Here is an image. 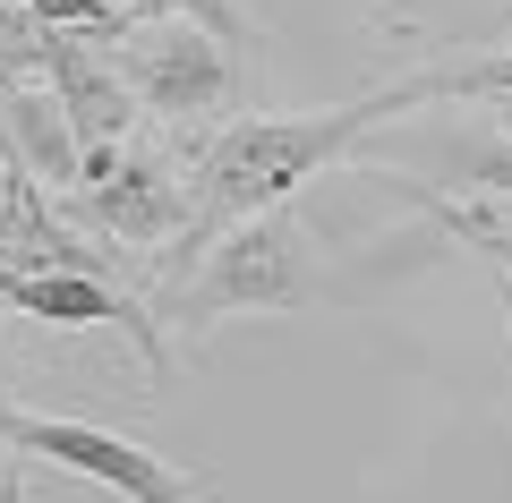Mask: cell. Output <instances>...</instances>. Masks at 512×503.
I'll return each instance as SVG.
<instances>
[{
    "label": "cell",
    "instance_id": "obj_1",
    "mask_svg": "<svg viewBox=\"0 0 512 503\" xmlns=\"http://www.w3.org/2000/svg\"><path fill=\"white\" fill-rule=\"evenodd\" d=\"M419 103H444V69H410V77H393V86H376V94H350V103L256 111V120L214 128V137L197 145V162L180 171V180H188V239L154 265V282H163L171 265H188L205 239H222L231 222L282 214V205H291L316 171H333L367 128L402 120V111H419Z\"/></svg>",
    "mask_w": 512,
    "mask_h": 503
},
{
    "label": "cell",
    "instance_id": "obj_2",
    "mask_svg": "<svg viewBox=\"0 0 512 503\" xmlns=\"http://www.w3.org/2000/svg\"><path fill=\"white\" fill-rule=\"evenodd\" d=\"M333 299H342V282H333L325 239L299 222V205H282V214L231 222L188 265H171L154 282V324L163 333H214L222 316H308Z\"/></svg>",
    "mask_w": 512,
    "mask_h": 503
},
{
    "label": "cell",
    "instance_id": "obj_3",
    "mask_svg": "<svg viewBox=\"0 0 512 503\" xmlns=\"http://www.w3.org/2000/svg\"><path fill=\"white\" fill-rule=\"evenodd\" d=\"M0 452H18L26 469L43 461V469H69V478H103L111 495H128V503H214V478L163 461L154 444L111 435V427H94V418L26 410V401H9V393H0Z\"/></svg>",
    "mask_w": 512,
    "mask_h": 503
},
{
    "label": "cell",
    "instance_id": "obj_4",
    "mask_svg": "<svg viewBox=\"0 0 512 503\" xmlns=\"http://www.w3.org/2000/svg\"><path fill=\"white\" fill-rule=\"evenodd\" d=\"M103 60L128 86L137 120H154V128H197L239 94V60L222 52V43H205L197 26H137L128 18L120 35L103 43Z\"/></svg>",
    "mask_w": 512,
    "mask_h": 503
},
{
    "label": "cell",
    "instance_id": "obj_5",
    "mask_svg": "<svg viewBox=\"0 0 512 503\" xmlns=\"http://www.w3.org/2000/svg\"><path fill=\"white\" fill-rule=\"evenodd\" d=\"M77 214L94 222V239H103V248L137 256V265L154 273V265L188 239V180L163 162V145L128 137V154L111 162L103 180L77 188Z\"/></svg>",
    "mask_w": 512,
    "mask_h": 503
},
{
    "label": "cell",
    "instance_id": "obj_6",
    "mask_svg": "<svg viewBox=\"0 0 512 503\" xmlns=\"http://www.w3.org/2000/svg\"><path fill=\"white\" fill-rule=\"evenodd\" d=\"M0 316L60 324V333L111 324V333H128V342H137V359H146V393H163V384H171V367H180V350H171V333L154 324V307L137 299V290L103 282V273H18V282L0 290Z\"/></svg>",
    "mask_w": 512,
    "mask_h": 503
},
{
    "label": "cell",
    "instance_id": "obj_7",
    "mask_svg": "<svg viewBox=\"0 0 512 503\" xmlns=\"http://www.w3.org/2000/svg\"><path fill=\"white\" fill-rule=\"evenodd\" d=\"M43 94L60 103V120H69V137H77V188L103 180L111 162L128 154V137H137V103H128V86L111 77L103 43L43 35Z\"/></svg>",
    "mask_w": 512,
    "mask_h": 503
},
{
    "label": "cell",
    "instance_id": "obj_8",
    "mask_svg": "<svg viewBox=\"0 0 512 503\" xmlns=\"http://www.w3.org/2000/svg\"><path fill=\"white\" fill-rule=\"evenodd\" d=\"M0 171L52 188H77V137L60 120V103L43 94V77H0Z\"/></svg>",
    "mask_w": 512,
    "mask_h": 503
},
{
    "label": "cell",
    "instance_id": "obj_9",
    "mask_svg": "<svg viewBox=\"0 0 512 503\" xmlns=\"http://www.w3.org/2000/svg\"><path fill=\"white\" fill-rule=\"evenodd\" d=\"M26 18L43 26V35H86V43H111L120 35V0H26Z\"/></svg>",
    "mask_w": 512,
    "mask_h": 503
},
{
    "label": "cell",
    "instance_id": "obj_10",
    "mask_svg": "<svg viewBox=\"0 0 512 503\" xmlns=\"http://www.w3.org/2000/svg\"><path fill=\"white\" fill-rule=\"evenodd\" d=\"M26 495H35V469L18 452H0V503H26Z\"/></svg>",
    "mask_w": 512,
    "mask_h": 503
},
{
    "label": "cell",
    "instance_id": "obj_11",
    "mask_svg": "<svg viewBox=\"0 0 512 503\" xmlns=\"http://www.w3.org/2000/svg\"><path fill=\"white\" fill-rule=\"evenodd\" d=\"M9 282H18V265H9V239H0V290H9Z\"/></svg>",
    "mask_w": 512,
    "mask_h": 503
},
{
    "label": "cell",
    "instance_id": "obj_12",
    "mask_svg": "<svg viewBox=\"0 0 512 503\" xmlns=\"http://www.w3.org/2000/svg\"><path fill=\"white\" fill-rule=\"evenodd\" d=\"M495 239H504V256H512V222H504V214H495Z\"/></svg>",
    "mask_w": 512,
    "mask_h": 503
},
{
    "label": "cell",
    "instance_id": "obj_13",
    "mask_svg": "<svg viewBox=\"0 0 512 503\" xmlns=\"http://www.w3.org/2000/svg\"><path fill=\"white\" fill-rule=\"evenodd\" d=\"M0 9H26V0H0Z\"/></svg>",
    "mask_w": 512,
    "mask_h": 503
}]
</instances>
